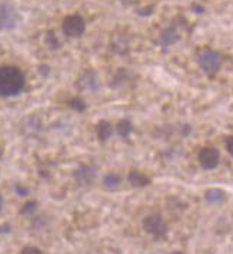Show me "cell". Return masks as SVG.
<instances>
[{
	"instance_id": "cell-4",
	"label": "cell",
	"mask_w": 233,
	"mask_h": 254,
	"mask_svg": "<svg viewBox=\"0 0 233 254\" xmlns=\"http://www.w3.org/2000/svg\"><path fill=\"white\" fill-rule=\"evenodd\" d=\"M62 29H63V33L68 37H80L86 30V23H84L82 16L69 14L63 19Z\"/></svg>"
},
{
	"instance_id": "cell-15",
	"label": "cell",
	"mask_w": 233,
	"mask_h": 254,
	"mask_svg": "<svg viewBox=\"0 0 233 254\" xmlns=\"http://www.w3.org/2000/svg\"><path fill=\"white\" fill-rule=\"evenodd\" d=\"M103 185H105L106 187H109V189H115V187H117V186L120 185V177H119V174H107L105 179H103Z\"/></svg>"
},
{
	"instance_id": "cell-6",
	"label": "cell",
	"mask_w": 233,
	"mask_h": 254,
	"mask_svg": "<svg viewBox=\"0 0 233 254\" xmlns=\"http://www.w3.org/2000/svg\"><path fill=\"white\" fill-rule=\"evenodd\" d=\"M199 162L203 169L212 170L218 166L219 163V151L213 147H205L199 153Z\"/></svg>"
},
{
	"instance_id": "cell-11",
	"label": "cell",
	"mask_w": 233,
	"mask_h": 254,
	"mask_svg": "<svg viewBox=\"0 0 233 254\" xmlns=\"http://www.w3.org/2000/svg\"><path fill=\"white\" fill-rule=\"evenodd\" d=\"M206 200L212 204H221L226 200V193L221 189H210L206 191Z\"/></svg>"
},
{
	"instance_id": "cell-10",
	"label": "cell",
	"mask_w": 233,
	"mask_h": 254,
	"mask_svg": "<svg viewBox=\"0 0 233 254\" xmlns=\"http://www.w3.org/2000/svg\"><path fill=\"white\" fill-rule=\"evenodd\" d=\"M79 87L83 90H94L97 89V76L94 71H86L79 80Z\"/></svg>"
},
{
	"instance_id": "cell-16",
	"label": "cell",
	"mask_w": 233,
	"mask_h": 254,
	"mask_svg": "<svg viewBox=\"0 0 233 254\" xmlns=\"http://www.w3.org/2000/svg\"><path fill=\"white\" fill-rule=\"evenodd\" d=\"M132 131V125L129 123L128 120H122L119 125H117V133L122 136V137H128Z\"/></svg>"
},
{
	"instance_id": "cell-22",
	"label": "cell",
	"mask_w": 233,
	"mask_h": 254,
	"mask_svg": "<svg viewBox=\"0 0 233 254\" xmlns=\"http://www.w3.org/2000/svg\"><path fill=\"white\" fill-rule=\"evenodd\" d=\"M226 149H228V151L233 156V137H229V139H228V141H226Z\"/></svg>"
},
{
	"instance_id": "cell-25",
	"label": "cell",
	"mask_w": 233,
	"mask_h": 254,
	"mask_svg": "<svg viewBox=\"0 0 233 254\" xmlns=\"http://www.w3.org/2000/svg\"><path fill=\"white\" fill-rule=\"evenodd\" d=\"M1 207H3V198L0 196V210H1Z\"/></svg>"
},
{
	"instance_id": "cell-24",
	"label": "cell",
	"mask_w": 233,
	"mask_h": 254,
	"mask_svg": "<svg viewBox=\"0 0 233 254\" xmlns=\"http://www.w3.org/2000/svg\"><path fill=\"white\" fill-rule=\"evenodd\" d=\"M122 1H123L125 4H129V3H133L135 0H122Z\"/></svg>"
},
{
	"instance_id": "cell-8",
	"label": "cell",
	"mask_w": 233,
	"mask_h": 254,
	"mask_svg": "<svg viewBox=\"0 0 233 254\" xmlns=\"http://www.w3.org/2000/svg\"><path fill=\"white\" fill-rule=\"evenodd\" d=\"M40 127H42V122L35 116H29L22 123V131L26 136H36L40 131Z\"/></svg>"
},
{
	"instance_id": "cell-18",
	"label": "cell",
	"mask_w": 233,
	"mask_h": 254,
	"mask_svg": "<svg viewBox=\"0 0 233 254\" xmlns=\"http://www.w3.org/2000/svg\"><path fill=\"white\" fill-rule=\"evenodd\" d=\"M46 43H47V46L52 47V49H58L59 40H58V37H56V35H55V32H47Z\"/></svg>"
},
{
	"instance_id": "cell-14",
	"label": "cell",
	"mask_w": 233,
	"mask_h": 254,
	"mask_svg": "<svg viewBox=\"0 0 233 254\" xmlns=\"http://www.w3.org/2000/svg\"><path fill=\"white\" fill-rule=\"evenodd\" d=\"M112 134V126L107 122H102L97 126V137L100 140H107Z\"/></svg>"
},
{
	"instance_id": "cell-17",
	"label": "cell",
	"mask_w": 233,
	"mask_h": 254,
	"mask_svg": "<svg viewBox=\"0 0 233 254\" xmlns=\"http://www.w3.org/2000/svg\"><path fill=\"white\" fill-rule=\"evenodd\" d=\"M36 208H37V201H36V200H30V201H27L23 207H22L20 213H22L23 216H30L32 213H35Z\"/></svg>"
},
{
	"instance_id": "cell-20",
	"label": "cell",
	"mask_w": 233,
	"mask_h": 254,
	"mask_svg": "<svg viewBox=\"0 0 233 254\" xmlns=\"http://www.w3.org/2000/svg\"><path fill=\"white\" fill-rule=\"evenodd\" d=\"M22 254H45L40 249H37V247H33V246H27V247H24L23 250H22Z\"/></svg>"
},
{
	"instance_id": "cell-12",
	"label": "cell",
	"mask_w": 233,
	"mask_h": 254,
	"mask_svg": "<svg viewBox=\"0 0 233 254\" xmlns=\"http://www.w3.org/2000/svg\"><path fill=\"white\" fill-rule=\"evenodd\" d=\"M129 182H130V185L136 186V187L151 185V179L145 174L139 173V172H132L129 174Z\"/></svg>"
},
{
	"instance_id": "cell-19",
	"label": "cell",
	"mask_w": 233,
	"mask_h": 254,
	"mask_svg": "<svg viewBox=\"0 0 233 254\" xmlns=\"http://www.w3.org/2000/svg\"><path fill=\"white\" fill-rule=\"evenodd\" d=\"M70 107L72 109H75V110H79V112H82L86 109V103L83 102L82 99H79V97H75V99H72L69 102Z\"/></svg>"
},
{
	"instance_id": "cell-13",
	"label": "cell",
	"mask_w": 233,
	"mask_h": 254,
	"mask_svg": "<svg viewBox=\"0 0 233 254\" xmlns=\"http://www.w3.org/2000/svg\"><path fill=\"white\" fill-rule=\"evenodd\" d=\"M129 42L125 36H115L113 40H112V49L117 52V53H125L128 50Z\"/></svg>"
},
{
	"instance_id": "cell-23",
	"label": "cell",
	"mask_w": 233,
	"mask_h": 254,
	"mask_svg": "<svg viewBox=\"0 0 233 254\" xmlns=\"http://www.w3.org/2000/svg\"><path fill=\"white\" fill-rule=\"evenodd\" d=\"M193 9H196L198 12H203V7H200V6H193Z\"/></svg>"
},
{
	"instance_id": "cell-5",
	"label": "cell",
	"mask_w": 233,
	"mask_h": 254,
	"mask_svg": "<svg viewBox=\"0 0 233 254\" xmlns=\"http://www.w3.org/2000/svg\"><path fill=\"white\" fill-rule=\"evenodd\" d=\"M143 229L146 230V233H149L152 237L162 239V237L166 236L167 226H166L164 220L162 219V216L151 214V216H148L146 219L143 220Z\"/></svg>"
},
{
	"instance_id": "cell-26",
	"label": "cell",
	"mask_w": 233,
	"mask_h": 254,
	"mask_svg": "<svg viewBox=\"0 0 233 254\" xmlns=\"http://www.w3.org/2000/svg\"><path fill=\"white\" fill-rule=\"evenodd\" d=\"M173 254H183V253H180V252H175V253Z\"/></svg>"
},
{
	"instance_id": "cell-21",
	"label": "cell",
	"mask_w": 233,
	"mask_h": 254,
	"mask_svg": "<svg viewBox=\"0 0 233 254\" xmlns=\"http://www.w3.org/2000/svg\"><path fill=\"white\" fill-rule=\"evenodd\" d=\"M16 191H17L19 196H27V194H29V190L22 187V186H17V187H16Z\"/></svg>"
},
{
	"instance_id": "cell-1",
	"label": "cell",
	"mask_w": 233,
	"mask_h": 254,
	"mask_svg": "<svg viewBox=\"0 0 233 254\" xmlns=\"http://www.w3.org/2000/svg\"><path fill=\"white\" fill-rule=\"evenodd\" d=\"M24 74L14 66L0 67V96H16L23 90Z\"/></svg>"
},
{
	"instance_id": "cell-9",
	"label": "cell",
	"mask_w": 233,
	"mask_h": 254,
	"mask_svg": "<svg viewBox=\"0 0 233 254\" xmlns=\"http://www.w3.org/2000/svg\"><path fill=\"white\" fill-rule=\"evenodd\" d=\"M179 39H180V36H179V32H177L176 26H170V27H167L166 30L162 32V35H160V45L163 47H169L172 46V45H175Z\"/></svg>"
},
{
	"instance_id": "cell-3",
	"label": "cell",
	"mask_w": 233,
	"mask_h": 254,
	"mask_svg": "<svg viewBox=\"0 0 233 254\" xmlns=\"http://www.w3.org/2000/svg\"><path fill=\"white\" fill-rule=\"evenodd\" d=\"M19 13L9 1H0V30H13L19 23Z\"/></svg>"
},
{
	"instance_id": "cell-2",
	"label": "cell",
	"mask_w": 233,
	"mask_h": 254,
	"mask_svg": "<svg viewBox=\"0 0 233 254\" xmlns=\"http://www.w3.org/2000/svg\"><path fill=\"white\" fill-rule=\"evenodd\" d=\"M199 66L200 69L203 70L206 74H215L218 73V70L221 69L222 66V56L216 52V50H212V49H205L198 58Z\"/></svg>"
},
{
	"instance_id": "cell-7",
	"label": "cell",
	"mask_w": 233,
	"mask_h": 254,
	"mask_svg": "<svg viewBox=\"0 0 233 254\" xmlns=\"http://www.w3.org/2000/svg\"><path fill=\"white\" fill-rule=\"evenodd\" d=\"M96 173H97V169L94 166H82L76 172L75 177H76L78 183L80 186H87L93 182L94 177H96Z\"/></svg>"
}]
</instances>
